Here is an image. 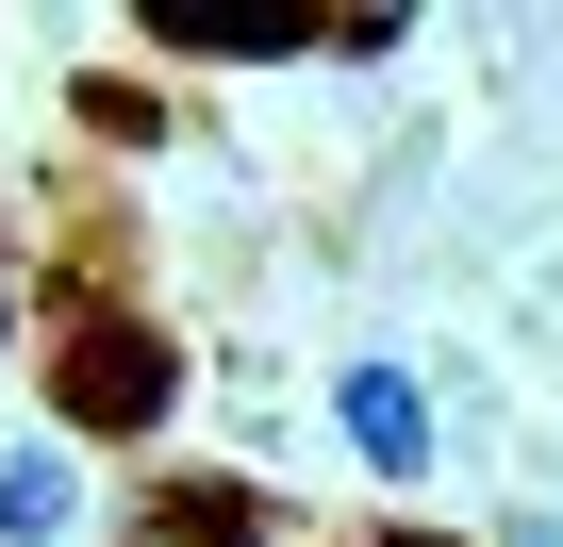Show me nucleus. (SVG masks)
I'll return each instance as SVG.
<instances>
[{"label": "nucleus", "mask_w": 563, "mask_h": 547, "mask_svg": "<svg viewBox=\"0 0 563 547\" xmlns=\"http://www.w3.org/2000/svg\"><path fill=\"white\" fill-rule=\"evenodd\" d=\"M166 398H183V349H166L133 299H67V332H51V415H67V431L150 448V431H166Z\"/></svg>", "instance_id": "1"}, {"label": "nucleus", "mask_w": 563, "mask_h": 547, "mask_svg": "<svg viewBox=\"0 0 563 547\" xmlns=\"http://www.w3.org/2000/svg\"><path fill=\"white\" fill-rule=\"evenodd\" d=\"M133 51H166V67H282V51H398V18H299V0H133Z\"/></svg>", "instance_id": "2"}, {"label": "nucleus", "mask_w": 563, "mask_h": 547, "mask_svg": "<svg viewBox=\"0 0 563 547\" xmlns=\"http://www.w3.org/2000/svg\"><path fill=\"white\" fill-rule=\"evenodd\" d=\"M332 431H349V448H365L382 481H415L448 415H431V382H415V365H349V382H332Z\"/></svg>", "instance_id": "3"}, {"label": "nucleus", "mask_w": 563, "mask_h": 547, "mask_svg": "<svg viewBox=\"0 0 563 547\" xmlns=\"http://www.w3.org/2000/svg\"><path fill=\"white\" fill-rule=\"evenodd\" d=\"M133 547H265V497L249 481H150L133 497Z\"/></svg>", "instance_id": "4"}, {"label": "nucleus", "mask_w": 563, "mask_h": 547, "mask_svg": "<svg viewBox=\"0 0 563 547\" xmlns=\"http://www.w3.org/2000/svg\"><path fill=\"white\" fill-rule=\"evenodd\" d=\"M84 514V481H67V448H0V547H51Z\"/></svg>", "instance_id": "5"}, {"label": "nucleus", "mask_w": 563, "mask_h": 547, "mask_svg": "<svg viewBox=\"0 0 563 547\" xmlns=\"http://www.w3.org/2000/svg\"><path fill=\"white\" fill-rule=\"evenodd\" d=\"M0 349H18V249H0Z\"/></svg>", "instance_id": "6"}]
</instances>
